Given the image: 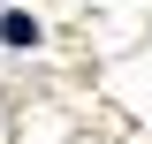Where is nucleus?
Here are the masks:
<instances>
[{
    "instance_id": "f257e3e1",
    "label": "nucleus",
    "mask_w": 152,
    "mask_h": 144,
    "mask_svg": "<svg viewBox=\"0 0 152 144\" xmlns=\"http://www.w3.org/2000/svg\"><path fill=\"white\" fill-rule=\"evenodd\" d=\"M0 38H8V46H38V23H31V15H8V31H0Z\"/></svg>"
}]
</instances>
